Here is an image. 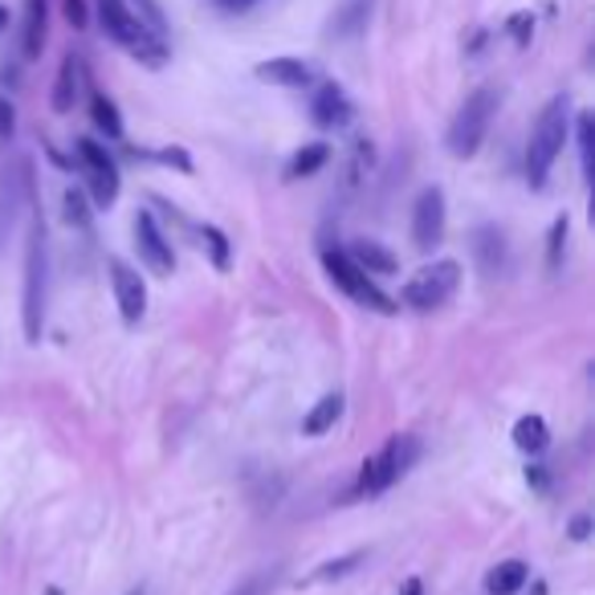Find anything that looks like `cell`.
Segmentation results:
<instances>
[{"label": "cell", "mask_w": 595, "mask_h": 595, "mask_svg": "<svg viewBox=\"0 0 595 595\" xmlns=\"http://www.w3.org/2000/svg\"><path fill=\"white\" fill-rule=\"evenodd\" d=\"M273 583H278V571H261V575H253V580H245L237 592H229V595H266V592H273Z\"/></svg>", "instance_id": "cell-29"}, {"label": "cell", "mask_w": 595, "mask_h": 595, "mask_svg": "<svg viewBox=\"0 0 595 595\" xmlns=\"http://www.w3.org/2000/svg\"><path fill=\"white\" fill-rule=\"evenodd\" d=\"M110 285H115V302H119L122 323L136 326L148 314V285H143V278L127 261L110 258Z\"/></svg>", "instance_id": "cell-11"}, {"label": "cell", "mask_w": 595, "mask_h": 595, "mask_svg": "<svg viewBox=\"0 0 595 595\" xmlns=\"http://www.w3.org/2000/svg\"><path fill=\"white\" fill-rule=\"evenodd\" d=\"M530 33H534V17H530V13H515V17H510V37H515L518 45H527Z\"/></svg>", "instance_id": "cell-31"}, {"label": "cell", "mask_w": 595, "mask_h": 595, "mask_svg": "<svg viewBox=\"0 0 595 595\" xmlns=\"http://www.w3.org/2000/svg\"><path fill=\"white\" fill-rule=\"evenodd\" d=\"M587 534H592V518H587V515H575V518H571V539L583 542Z\"/></svg>", "instance_id": "cell-33"}, {"label": "cell", "mask_w": 595, "mask_h": 595, "mask_svg": "<svg viewBox=\"0 0 595 595\" xmlns=\"http://www.w3.org/2000/svg\"><path fill=\"white\" fill-rule=\"evenodd\" d=\"M0 29H9V13L4 9H0Z\"/></svg>", "instance_id": "cell-38"}, {"label": "cell", "mask_w": 595, "mask_h": 595, "mask_svg": "<svg viewBox=\"0 0 595 595\" xmlns=\"http://www.w3.org/2000/svg\"><path fill=\"white\" fill-rule=\"evenodd\" d=\"M326 160H331V148H326V143H306L302 151H294V160L285 163V176L306 180V176H314L318 167H326Z\"/></svg>", "instance_id": "cell-20"}, {"label": "cell", "mask_w": 595, "mask_h": 595, "mask_svg": "<svg viewBox=\"0 0 595 595\" xmlns=\"http://www.w3.org/2000/svg\"><path fill=\"white\" fill-rule=\"evenodd\" d=\"M323 270H326V278L343 290V294L351 298V302H359V306H367V311H376V314L396 311L392 298L379 290L371 273H364L351 258H347V249H323Z\"/></svg>", "instance_id": "cell-5"}, {"label": "cell", "mask_w": 595, "mask_h": 595, "mask_svg": "<svg viewBox=\"0 0 595 595\" xmlns=\"http://www.w3.org/2000/svg\"><path fill=\"white\" fill-rule=\"evenodd\" d=\"M90 119L107 139H122V115L107 95H90Z\"/></svg>", "instance_id": "cell-22"}, {"label": "cell", "mask_w": 595, "mask_h": 595, "mask_svg": "<svg viewBox=\"0 0 595 595\" xmlns=\"http://www.w3.org/2000/svg\"><path fill=\"white\" fill-rule=\"evenodd\" d=\"M351 98L343 95V86H335V82H326V86H318V95H314L311 102V119L318 122V127H326V131H338V127H347L351 122Z\"/></svg>", "instance_id": "cell-12"}, {"label": "cell", "mask_w": 595, "mask_h": 595, "mask_svg": "<svg viewBox=\"0 0 595 595\" xmlns=\"http://www.w3.org/2000/svg\"><path fill=\"white\" fill-rule=\"evenodd\" d=\"M160 160H163V163H176L180 172H192V160H188V151H180V148H172V151H163Z\"/></svg>", "instance_id": "cell-34"}, {"label": "cell", "mask_w": 595, "mask_h": 595, "mask_svg": "<svg viewBox=\"0 0 595 595\" xmlns=\"http://www.w3.org/2000/svg\"><path fill=\"white\" fill-rule=\"evenodd\" d=\"M494 115H498V90L482 86V90H474V95L465 98L461 110L453 115V122H448V136H445L448 155L474 160L477 151H482V143H486Z\"/></svg>", "instance_id": "cell-3"}, {"label": "cell", "mask_w": 595, "mask_h": 595, "mask_svg": "<svg viewBox=\"0 0 595 595\" xmlns=\"http://www.w3.org/2000/svg\"><path fill=\"white\" fill-rule=\"evenodd\" d=\"M347 258H351L364 273H371V278H388V273L400 270L396 253H388L379 241H355L351 249H347Z\"/></svg>", "instance_id": "cell-17"}, {"label": "cell", "mask_w": 595, "mask_h": 595, "mask_svg": "<svg viewBox=\"0 0 595 595\" xmlns=\"http://www.w3.org/2000/svg\"><path fill=\"white\" fill-rule=\"evenodd\" d=\"M355 563H364V551H355V555H343L335 559V563H326L323 571H314L306 583H326V580H338V575H347V571H355Z\"/></svg>", "instance_id": "cell-26"}, {"label": "cell", "mask_w": 595, "mask_h": 595, "mask_svg": "<svg viewBox=\"0 0 595 595\" xmlns=\"http://www.w3.org/2000/svg\"><path fill=\"white\" fill-rule=\"evenodd\" d=\"M17 131V110L9 98H0V139H13Z\"/></svg>", "instance_id": "cell-32"}, {"label": "cell", "mask_w": 595, "mask_h": 595, "mask_svg": "<svg viewBox=\"0 0 595 595\" xmlns=\"http://www.w3.org/2000/svg\"><path fill=\"white\" fill-rule=\"evenodd\" d=\"M445 241V192L424 188L412 204V245L420 253H433Z\"/></svg>", "instance_id": "cell-9"}, {"label": "cell", "mask_w": 595, "mask_h": 595, "mask_svg": "<svg viewBox=\"0 0 595 595\" xmlns=\"http://www.w3.org/2000/svg\"><path fill=\"white\" fill-rule=\"evenodd\" d=\"M201 241H204V249H208L213 266H217V270H229V261H232L229 237H225V232H220L217 225H201Z\"/></svg>", "instance_id": "cell-24"}, {"label": "cell", "mask_w": 595, "mask_h": 595, "mask_svg": "<svg viewBox=\"0 0 595 595\" xmlns=\"http://www.w3.org/2000/svg\"><path fill=\"white\" fill-rule=\"evenodd\" d=\"M217 4H225V9H245V4H253V0H217Z\"/></svg>", "instance_id": "cell-37"}, {"label": "cell", "mask_w": 595, "mask_h": 595, "mask_svg": "<svg viewBox=\"0 0 595 595\" xmlns=\"http://www.w3.org/2000/svg\"><path fill=\"white\" fill-rule=\"evenodd\" d=\"M45 21H50V4L45 0H25V21H21V54L33 62L45 50Z\"/></svg>", "instance_id": "cell-15"}, {"label": "cell", "mask_w": 595, "mask_h": 595, "mask_svg": "<svg viewBox=\"0 0 595 595\" xmlns=\"http://www.w3.org/2000/svg\"><path fill=\"white\" fill-rule=\"evenodd\" d=\"M95 9H98V21H102V33H107L115 45H122L131 57H139L143 66H163V62H167L163 37L143 25V17L127 9V0H95Z\"/></svg>", "instance_id": "cell-1"}, {"label": "cell", "mask_w": 595, "mask_h": 595, "mask_svg": "<svg viewBox=\"0 0 595 595\" xmlns=\"http://www.w3.org/2000/svg\"><path fill=\"white\" fill-rule=\"evenodd\" d=\"M527 482H530V486L547 489V469H542V465H530V469H527Z\"/></svg>", "instance_id": "cell-35"}, {"label": "cell", "mask_w": 595, "mask_h": 595, "mask_svg": "<svg viewBox=\"0 0 595 595\" xmlns=\"http://www.w3.org/2000/svg\"><path fill=\"white\" fill-rule=\"evenodd\" d=\"M420 457V441L416 436H392L388 445L379 448L376 457L364 461V474H359V494H383V489L400 482V477L416 465Z\"/></svg>", "instance_id": "cell-6"}, {"label": "cell", "mask_w": 595, "mask_h": 595, "mask_svg": "<svg viewBox=\"0 0 595 595\" xmlns=\"http://www.w3.org/2000/svg\"><path fill=\"white\" fill-rule=\"evenodd\" d=\"M136 245H139V258L148 266L155 278H172L176 273V253H172V241H167V232L155 225L148 208H139L136 213Z\"/></svg>", "instance_id": "cell-10"}, {"label": "cell", "mask_w": 595, "mask_h": 595, "mask_svg": "<svg viewBox=\"0 0 595 595\" xmlns=\"http://www.w3.org/2000/svg\"><path fill=\"white\" fill-rule=\"evenodd\" d=\"M567 122H571L567 95H555L547 107H542L539 122H534V131H530V143H527V180H530V188H542V184H547V176H551L559 151H563V143H567Z\"/></svg>", "instance_id": "cell-2"}, {"label": "cell", "mask_w": 595, "mask_h": 595, "mask_svg": "<svg viewBox=\"0 0 595 595\" xmlns=\"http://www.w3.org/2000/svg\"><path fill=\"white\" fill-rule=\"evenodd\" d=\"M66 220L78 225V229L90 225V208H86V196H82L78 188H66Z\"/></svg>", "instance_id": "cell-27"}, {"label": "cell", "mask_w": 595, "mask_h": 595, "mask_svg": "<svg viewBox=\"0 0 595 595\" xmlns=\"http://www.w3.org/2000/svg\"><path fill=\"white\" fill-rule=\"evenodd\" d=\"M580 160H583V176L592 180V172H595V122H592V115H580Z\"/></svg>", "instance_id": "cell-25"}, {"label": "cell", "mask_w": 595, "mask_h": 595, "mask_svg": "<svg viewBox=\"0 0 595 595\" xmlns=\"http://www.w3.org/2000/svg\"><path fill=\"white\" fill-rule=\"evenodd\" d=\"M78 90H82V57L66 54V57H62V69H57L54 98H50L57 115H69V110H74V102H78Z\"/></svg>", "instance_id": "cell-16"}, {"label": "cell", "mask_w": 595, "mask_h": 595, "mask_svg": "<svg viewBox=\"0 0 595 595\" xmlns=\"http://www.w3.org/2000/svg\"><path fill=\"white\" fill-rule=\"evenodd\" d=\"M367 13H371V0H351V4L335 17L331 33H338V37H351V33H359V29H364Z\"/></svg>", "instance_id": "cell-23"}, {"label": "cell", "mask_w": 595, "mask_h": 595, "mask_svg": "<svg viewBox=\"0 0 595 595\" xmlns=\"http://www.w3.org/2000/svg\"><path fill=\"white\" fill-rule=\"evenodd\" d=\"M461 285V266L457 261H436V266H424L420 273H412L400 290L404 298V306L412 311H436V306H445L448 298L457 294Z\"/></svg>", "instance_id": "cell-7"}, {"label": "cell", "mask_w": 595, "mask_h": 595, "mask_svg": "<svg viewBox=\"0 0 595 595\" xmlns=\"http://www.w3.org/2000/svg\"><path fill=\"white\" fill-rule=\"evenodd\" d=\"M474 258L477 266H482V273L506 270L510 253H506V232H501L498 225H477L474 229Z\"/></svg>", "instance_id": "cell-14"}, {"label": "cell", "mask_w": 595, "mask_h": 595, "mask_svg": "<svg viewBox=\"0 0 595 595\" xmlns=\"http://www.w3.org/2000/svg\"><path fill=\"white\" fill-rule=\"evenodd\" d=\"M515 445L522 448V453H542V448L551 445V433H547V420L542 416H522L515 424Z\"/></svg>", "instance_id": "cell-21"}, {"label": "cell", "mask_w": 595, "mask_h": 595, "mask_svg": "<svg viewBox=\"0 0 595 595\" xmlns=\"http://www.w3.org/2000/svg\"><path fill=\"white\" fill-rule=\"evenodd\" d=\"M530 580V567L522 563V559H506V563H498V567L486 575V592L489 595H515L522 592V583Z\"/></svg>", "instance_id": "cell-18"}, {"label": "cell", "mask_w": 595, "mask_h": 595, "mask_svg": "<svg viewBox=\"0 0 595 595\" xmlns=\"http://www.w3.org/2000/svg\"><path fill=\"white\" fill-rule=\"evenodd\" d=\"M567 229H571L567 217H559L555 225H551V253H547V266H551V270H555L559 258H563V241H567Z\"/></svg>", "instance_id": "cell-28"}, {"label": "cell", "mask_w": 595, "mask_h": 595, "mask_svg": "<svg viewBox=\"0 0 595 595\" xmlns=\"http://www.w3.org/2000/svg\"><path fill=\"white\" fill-rule=\"evenodd\" d=\"M74 151H78V163H82V172H86V184H90L95 204L98 208H110V204L119 201V188H122V176H119V167H115V160H110L107 148L95 143V139H78Z\"/></svg>", "instance_id": "cell-8"}, {"label": "cell", "mask_w": 595, "mask_h": 595, "mask_svg": "<svg viewBox=\"0 0 595 595\" xmlns=\"http://www.w3.org/2000/svg\"><path fill=\"white\" fill-rule=\"evenodd\" d=\"M338 416H343V396H323L318 404L306 412V420H302V433L306 436H323V433H331L338 424Z\"/></svg>", "instance_id": "cell-19"}, {"label": "cell", "mask_w": 595, "mask_h": 595, "mask_svg": "<svg viewBox=\"0 0 595 595\" xmlns=\"http://www.w3.org/2000/svg\"><path fill=\"white\" fill-rule=\"evenodd\" d=\"M45 273H50L45 225L33 220V225H29V245H25V294H21V323H25L29 343H37L41 323H45Z\"/></svg>", "instance_id": "cell-4"}, {"label": "cell", "mask_w": 595, "mask_h": 595, "mask_svg": "<svg viewBox=\"0 0 595 595\" xmlns=\"http://www.w3.org/2000/svg\"><path fill=\"white\" fill-rule=\"evenodd\" d=\"M261 82H270V86H290V90H302V86H311L314 82V69L302 62V57H270V62H261L253 69Z\"/></svg>", "instance_id": "cell-13"}, {"label": "cell", "mask_w": 595, "mask_h": 595, "mask_svg": "<svg viewBox=\"0 0 595 595\" xmlns=\"http://www.w3.org/2000/svg\"><path fill=\"white\" fill-rule=\"evenodd\" d=\"M400 595H420V580H404V587H400Z\"/></svg>", "instance_id": "cell-36"}, {"label": "cell", "mask_w": 595, "mask_h": 595, "mask_svg": "<svg viewBox=\"0 0 595 595\" xmlns=\"http://www.w3.org/2000/svg\"><path fill=\"white\" fill-rule=\"evenodd\" d=\"M62 13L74 29H86L90 25V9H86V0H62Z\"/></svg>", "instance_id": "cell-30"}]
</instances>
